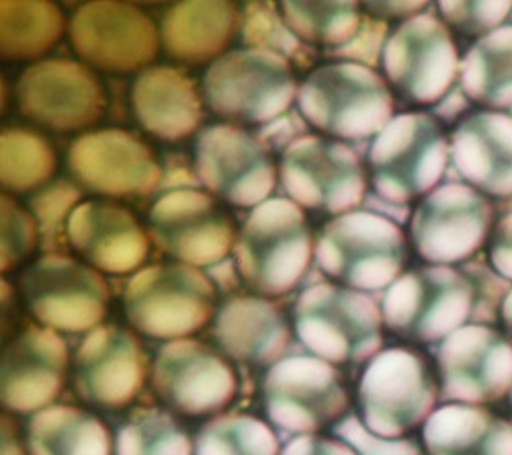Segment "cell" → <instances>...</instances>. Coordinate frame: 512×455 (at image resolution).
<instances>
[{
  "instance_id": "cell-6",
  "label": "cell",
  "mask_w": 512,
  "mask_h": 455,
  "mask_svg": "<svg viewBox=\"0 0 512 455\" xmlns=\"http://www.w3.org/2000/svg\"><path fill=\"white\" fill-rule=\"evenodd\" d=\"M449 156L451 140L437 115L426 111L400 113L369 148L371 185L390 203L422 201L437 189Z\"/></svg>"
},
{
  "instance_id": "cell-29",
  "label": "cell",
  "mask_w": 512,
  "mask_h": 455,
  "mask_svg": "<svg viewBox=\"0 0 512 455\" xmlns=\"http://www.w3.org/2000/svg\"><path fill=\"white\" fill-rule=\"evenodd\" d=\"M289 324L281 310L261 296H236L216 316V339L234 359L265 365L289 345Z\"/></svg>"
},
{
  "instance_id": "cell-37",
  "label": "cell",
  "mask_w": 512,
  "mask_h": 455,
  "mask_svg": "<svg viewBox=\"0 0 512 455\" xmlns=\"http://www.w3.org/2000/svg\"><path fill=\"white\" fill-rule=\"evenodd\" d=\"M240 39L246 48L265 50L285 60H297L304 64L310 60L306 44L285 23L283 15L275 11L271 3H248L242 13Z\"/></svg>"
},
{
  "instance_id": "cell-30",
  "label": "cell",
  "mask_w": 512,
  "mask_h": 455,
  "mask_svg": "<svg viewBox=\"0 0 512 455\" xmlns=\"http://www.w3.org/2000/svg\"><path fill=\"white\" fill-rule=\"evenodd\" d=\"M461 91L488 109L512 107V25L478 39L461 60Z\"/></svg>"
},
{
  "instance_id": "cell-36",
  "label": "cell",
  "mask_w": 512,
  "mask_h": 455,
  "mask_svg": "<svg viewBox=\"0 0 512 455\" xmlns=\"http://www.w3.org/2000/svg\"><path fill=\"white\" fill-rule=\"evenodd\" d=\"M199 455H275L273 431L252 417H226L209 423L199 435Z\"/></svg>"
},
{
  "instance_id": "cell-10",
  "label": "cell",
  "mask_w": 512,
  "mask_h": 455,
  "mask_svg": "<svg viewBox=\"0 0 512 455\" xmlns=\"http://www.w3.org/2000/svg\"><path fill=\"white\" fill-rule=\"evenodd\" d=\"M297 337L334 363H361L381 345L383 314L375 302L336 283L308 287L293 308Z\"/></svg>"
},
{
  "instance_id": "cell-4",
  "label": "cell",
  "mask_w": 512,
  "mask_h": 455,
  "mask_svg": "<svg viewBox=\"0 0 512 455\" xmlns=\"http://www.w3.org/2000/svg\"><path fill=\"white\" fill-rule=\"evenodd\" d=\"M297 107L314 130L343 142L377 138L394 119L388 80L353 62L316 68L297 93Z\"/></svg>"
},
{
  "instance_id": "cell-16",
  "label": "cell",
  "mask_w": 512,
  "mask_h": 455,
  "mask_svg": "<svg viewBox=\"0 0 512 455\" xmlns=\"http://www.w3.org/2000/svg\"><path fill=\"white\" fill-rule=\"evenodd\" d=\"M21 113L54 132L87 130L107 109L97 74L74 60H44L29 66L17 82Z\"/></svg>"
},
{
  "instance_id": "cell-23",
  "label": "cell",
  "mask_w": 512,
  "mask_h": 455,
  "mask_svg": "<svg viewBox=\"0 0 512 455\" xmlns=\"http://www.w3.org/2000/svg\"><path fill=\"white\" fill-rule=\"evenodd\" d=\"M146 376V355L136 337L117 326L99 328L82 343L74 384L82 400L115 410L130 404Z\"/></svg>"
},
{
  "instance_id": "cell-13",
  "label": "cell",
  "mask_w": 512,
  "mask_h": 455,
  "mask_svg": "<svg viewBox=\"0 0 512 455\" xmlns=\"http://www.w3.org/2000/svg\"><path fill=\"white\" fill-rule=\"evenodd\" d=\"M195 175L213 197L254 210L271 199L279 169L261 138L232 123H216L197 134Z\"/></svg>"
},
{
  "instance_id": "cell-33",
  "label": "cell",
  "mask_w": 512,
  "mask_h": 455,
  "mask_svg": "<svg viewBox=\"0 0 512 455\" xmlns=\"http://www.w3.org/2000/svg\"><path fill=\"white\" fill-rule=\"evenodd\" d=\"M281 15L287 27L306 46L328 48V54L349 46L363 25L359 3H308V0H287L281 3Z\"/></svg>"
},
{
  "instance_id": "cell-22",
  "label": "cell",
  "mask_w": 512,
  "mask_h": 455,
  "mask_svg": "<svg viewBox=\"0 0 512 455\" xmlns=\"http://www.w3.org/2000/svg\"><path fill=\"white\" fill-rule=\"evenodd\" d=\"M66 234L84 263L107 275L138 271L150 253V236L136 216L109 199L82 201L66 222Z\"/></svg>"
},
{
  "instance_id": "cell-40",
  "label": "cell",
  "mask_w": 512,
  "mask_h": 455,
  "mask_svg": "<svg viewBox=\"0 0 512 455\" xmlns=\"http://www.w3.org/2000/svg\"><path fill=\"white\" fill-rule=\"evenodd\" d=\"M80 191L66 181H58L44 191H39L31 199V212L41 228V232H54L72 212L78 208Z\"/></svg>"
},
{
  "instance_id": "cell-5",
  "label": "cell",
  "mask_w": 512,
  "mask_h": 455,
  "mask_svg": "<svg viewBox=\"0 0 512 455\" xmlns=\"http://www.w3.org/2000/svg\"><path fill=\"white\" fill-rule=\"evenodd\" d=\"M441 396L437 361L414 347L379 353L359 384L363 421L383 439H404L424 427Z\"/></svg>"
},
{
  "instance_id": "cell-28",
  "label": "cell",
  "mask_w": 512,
  "mask_h": 455,
  "mask_svg": "<svg viewBox=\"0 0 512 455\" xmlns=\"http://www.w3.org/2000/svg\"><path fill=\"white\" fill-rule=\"evenodd\" d=\"M429 455H512V423L494 406L445 404L422 427Z\"/></svg>"
},
{
  "instance_id": "cell-41",
  "label": "cell",
  "mask_w": 512,
  "mask_h": 455,
  "mask_svg": "<svg viewBox=\"0 0 512 455\" xmlns=\"http://www.w3.org/2000/svg\"><path fill=\"white\" fill-rule=\"evenodd\" d=\"M388 44V23L373 17H365L361 31L349 46L330 52V56L345 58L347 62L373 68L381 62L383 48Z\"/></svg>"
},
{
  "instance_id": "cell-3",
  "label": "cell",
  "mask_w": 512,
  "mask_h": 455,
  "mask_svg": "<svg viewBox=\"0 0 512 455\" xmlns=\"http://www.w3.org/2000/svg\"><path fill=\"white\" fill-rule=\"evenodd\" d=\"M410 244L386 216L355 210L324 224L316 240V265L336 285L355 292L390 289L406 271Z\"/></svg>"
},
{
  "instance_id": "cell-21",
  "label": "cell",
  "mask_w": 512,
  "mask_h": 455,
  "mask_svg": "<svg viewBox=\"0 0 512 455\" xmlns=\"http://www.w3.org/2000/svg\"><path fill=\"white\" fill-rule=\"evenodd\" d=\"M158 396L187 417H205L226 408L236 394L228 361L197 341L166 345L154 365Z\"/></svg>"
},
{
  "instance_id": "cell-44",
  "label": "cell",
  "mask_w": 512,
  "mask_h": 455,
  "mask_svg": "<svg viewBox=\"0 0 512 455\" xmlns=\"http://www.w3.org/2000/svg\"><path fill=\"white\" fill-rule=\"evenodd\" d=\"M500 328L506 333V337L512 341V289L508 292L504 304H502V312H500Z\"/></svg>"
},
{
  "instance_id": "cell-20",
  "label": "cell",
  "mask_w": 512,
  "mask_h": 455,
  "mask_svg": "<svg viewBox=\"0 0 512 455\" xmlns=\"http://www.w3.org/2000/svg\"><path fill=\"white\" fill-rule=\"evenodd\" d=\"M265 406L275 425L287 431H316L349 408L336 369L314 357H289L265 378Z\"/></svg>"
},
{
  "instance_id": "cell-19",
  "label": "cell",
  "mask_w": 512,
  "mask_h": 455,
  "mask_svg": "<svg viewBox=\"0 0 512 455\" xmlns=\"http://www.w3.org/2000/svg\"><path fill=\"white\" fill-rule=\"evenodd\" d=\"M68 169L84 189L115 199L148 197L162 181L150 146L123 130L80 136L70 146Z\"/></svg>"
},
{
  "instance_id": "cell-18",
  "label": "cell",
  "mask_w": 512,
  "mask_h": 455,
  "mask_svg": "<svg viewBox=\"0 0 512 455\" xmlns=\"http://www.w3.org/2000/svg\"><path fill=\"white\" fill-rule=\"evenodd\" d=\"M70 41L82 62L115 74L146 68L162 44L154 21L125 3L80 7L70 23Z\"/></svg>"
},
{
  "instance_id": "cell-45",
  "label": "cell",
  "mask_w": 512,
  "mask_h": 455,
  "mask_svg": "<svg viewBox=\"0 0 512 455\" xmlns=\"http://www.w3.org/2000/svg\"><path fill=\"white\" fill-rule=\"evenodd\" d=\"M506 417H508L510 423H512V392H510V396H508V400H506Z\"/></svg>"
},
{
  "instance_id": "cell-7",
  "label": "cell",
  "mask_w": 512,
  "mask_h": 455,
  "mask_svg": "<svg viewBox=\"0 0 512 455\" xmlns=\"http://www.w3.org/2000/svg\"><path fill=\"white\" fill-rule=\"evenodd\" d=\"M207 109L232 126H271L297 99L300 87L289 60L265 50H232L203 76Z\"/></svg>"
},
{
  "instance_id": "cell-39",
  "label": "cell",
  "mask_w": 512,
  "mask_h": 455,
  "mask_svg": "<svg viewBox=\"0 0 512 455\" xmlns=\"http://www.w3.org/2000/svg\"><path fill=\"white\" fill-rule=\"evenodd\" d=\"M39 224L7 193L3 195V273L21 265L37 244Z\"/></svg>"
},
{
  "instance_id": "cell-11",
  "label": "cell",
  "mask_w": 512,
  "mask_h": 455,
  "mask_svg": "<svg viewBox=\"0 0 512 455\" xmlns=\"http://www.w3.org/2000/svg\"><path fill=\"white\" fill-rule=\"evenodd\" d=\"M281 187L304 210L343 216L355 212L367 195V171L359 154L322 136H300L283 150Z\"/></svg>"
},
{
  "instance_id": "cell-8",
  "label": "cell",
  "mask_w": 512,
  "mask_h": 455,
  "mask_svg": "<svg viewBox=\"0 0 512 455\" xmlns=\"http://www.w3.org/2000/svg\"><path fill=\"white\" fill-rule=\"evenodd\" d=\"M123 308L127 320L142 335L175 341L197 333L213 318L218 289L197 267L162 263L146 267L130 279Z\"/></svg>"
},
{
  "instance_id": "cell-43",
  "label": "cell",
  "mask_w": 512,
  "mask_h": 455,
  "mask_svg": "<svg viewBox=\"0 0 512 455\" xmlns=\"http://www.w3.org/2000/svg\"><path fill=\"white\" fill-rule=\"evenodd\" d=\"M367 9V15L373 19H379L383 23L388 21H410L422 13H426L424 9L429 7V3H400V0H386V3H381V0H371V3L363 5Z\"/></svg>"
},
{
  "instance_id": "cell-31",
  "label": "cell",
  "mask_w": 512,
  "mask_h": 455,
  "mask_svg": "<svg viewBox=\"0 0 512 455\" xmlns=\"http://www.w3.org/2000/svg\"><path fill=\"white\" fill-rule=\"evenodd\" d=\"M62 11L46 0L0 3V52L9 62H29L50 52L64 35Z\"/></svg>"
},
{
  "instance_id": "cell-26",
  "label": "cell",
  "mask_w": 512,
  "mask_h": 455,
  "mask_svg": "<svg viewBox=\"0 0 512 455\" xmlns=\"http://www.w3.org/2000/svg\"><path fill=\"white\" fill-rule=\"evenodd\" d=\"M66 376V347L48 330L29 328L3 357V400L27 412L50 404Z\"/></svg>"
},
{
  "instance_id": "cell-2",
  "label": "cell",
  "mask_w": 512,
  "mask_h": 455,
  "mask_svg": "<svg viewBox=\"0 0 512 455\" xmlns=\"http://www.w3.org/2000/svg\"><path fill=\"white\" fill-rule=\"evenodd\" d=\"M236 271L261 298H281L304 281L316 240L304 208L291 199L273 197L254 208L234 246Z\"/></svg>"
},
{
  "instance_id": "cell-12",
  "label": "cell",
  "mask_w": 512,
  "mask_h": 455,
  "mask_svg": "<svg viewBox=\"0 0 512 455\" xmlns=\"http://www.w3.org/2000/svg\"><path fill=\"white\" fill-rule=\"evenodd\" d=\"M494 205L469 185H443L426 195L410 218V242L426 265H463L488 246Z\"/></svg>"
},
{
  "instance_id": "cell-34",
  "label": "cell",
  "mask_w": 512,
  "mask_h": 455,
  "mask_svg": "<svg viewBox=\"0 0 512 455\" xmlns=\"http://www.w3.org/2000/svg\"><path fill=\"white\" fill-rule=\"evenodd\" d=\"M52 144L29 130L9 128L0 136V183L11 193H31L56 173Z\"/></svg>"
},
{
  "instance_id": "cell-14",
  "label": "cell",
  "mask_w": 512,
  "mask_h": 455,
  "mask_svg": "<svg viewBox=\"0 0 512 455\" xmlns=\"http://www.w3.org/2000/svg\"><path fill=\"white\" fill-rule=\"evenodd\" d=\"M148 234L162 253L189 267L222 263L238 240L224 201L199 189H175L158 197L148 214Z\"/></svg>"
},
{
  "instance_id": "cell-42",
  "label": "cell",
  "mask_w": 512,
  "mask_h": 455,
  "mask_svg": "<svg viewBox=\"0 0 512 455\" xmlns=\"http://www.w3.org/2000/svg\"><path fill=\"white\" fill-rule=\"evenodd\" d=\"M488 259L500 277L512 281V212L494 224L488 242Z\"/></svg>"
},
{
  "instance_id": "cell-32",
  "label": "cell",
  "mask_w": 512,
  "mask_h": 455,
  "mask_svg": "<svg viewBox=\"0 0 512 455\" xmlns=\"http://www.w3.org/2000/svg\"><path fill=\"white\" fill-rule=\"evenodd\" d=\"M29 447L33 455H109L111 437L89 412L58 406L31 419Z\"/></svg>"
},
{
  "instance_id": "cell-24",
  "label": "cell",
  "mask_w": 512,
  "mask_h": 455,
  "mask_svg": "<svg viewBox=\"0 0 512 455\" xmlns=\"http://www.w3.org/2000/svg\"><path fill=\"white\" fill-rule=\"evenodd\" d=\"M451 160L469 187L512 197V117L488 109L463 115L451 134Z\"/></svg>"
},
{
  "instance_id": "cell-17",
  "label": "cell",
  "mask_w": 512,
  "mask_h": 455,
  "mask_svg": "<svg viewBox=\"0 0 512 455\" xmlns=\"http://www.w3.org/2000/svg\"><path fill=\"white\" fill-rule=\"evenodd\" d=\"M437 369L443 398L496 406L512 392V341L500 326L469 324L443 341Z\"/></svg>"
},
{
  "instance_id": "cell-25",
  "label": "cell",
  "mask_w": 512,
  "mask_h": 455,
  "mask_svg": "<svg viewBox=\"0 0 512 455\" xmlns=\"http://www.w3.org/2000/svg\"><path fill=\"white\" fill-rule=\"evenodd\" d=\"M203 91L183 70L154 66L140 72L132 87V109L144 132L177 144L201 132Z\"/></svg>"
},
{
  "instance_id": "cell-15",
  "label": "cell",
  "mask_w": 512,
  "mask_h": 455,
  "mask_svg": "<svg viewBox=\"0 0 512 455\" xmlns=\"http://www.w3.org/2000/svg\"><path fill=\"white\" fill-rule=\"evenodd\" d=\"M29 312L48 326L80 333L97 326L109 310V285L91 265L66 255H46L19 277Z\"/></svg>"
},
{
  "instance_id": "cell-35",
  "label": "cell",
  "mask_w": 512,
  "mask_h": 455,
  "mask_svg": "<svg viewBox=\"0 0 512 455\" xmlns=\"http://www.w3.org/2000/svg\"><path fill=\"white\" fill-rule=\"evenodd\" d=\"M117 455H191V441L166 412L142 408L121 427Z\"/></svg>"
},
{
  "instance_id": "cell-9",
  "label": "cell",
  "mask_w": 512,
  "mask_h": 455,
  "mask_svg": "<svg viewBox=\"0 0 512 455\" xmlns=\"http://www.w3.org/2000/svg\"><path fill=\"white\" fill-rule=\"evenodd\" d=\"M381 68L404 103L433 107L453 91L461 74L457 39L441 17L426 11L394 29Z\"/></svg>"
},
{
  "instance_id": "cell-1",
  "label": "cell",
  "mask_w": 512,
  "mask_h": 455,
  "mask_svg": "<svg viewBox=\"0 0 512 455\" xmlns=\"http://www.w3.org/2000/svg\"><path fill=\"white\" fill-rule=\"evenodd\" d=\"M506 285L486 265H422L406 271L383 298V324L406 343L447 341L469 324L498 326Z\"/></svg>"
},
{
  "instance_id": "cell-38",
  "label": "cell",
  "mask_w": 512,
  "mask_h": 455,
  "mask_svg": "<svg viewBox=\"0 0 512 455\" xmlns=\"http://www.w3.org/2000/svg\"><path fill=\"white\" fill-rule=\"evenodd\" d=\"M441 19L449 25L451 31L461 37L482 39L500 27L512 13V3H490V0H467V3H437Z\"/></svg>"
},
{
  "instance_id": "cell-27",
  "label": "cell",
  "mask_w": 512,
  "mask_h": 455,
  "mask_svg": "<svg viewBox=\"0 0 512 455\" xmlns=\"http://www.w3.org/2000/svg\"><path fill=\"white\" fill-rule=\"evenodd\" d=\"M240 27L242 15L234 3L191 0L166 11L160 25V41L170 58L193 66H211L230 48Z\"/></svg>"
}]
</instances>
